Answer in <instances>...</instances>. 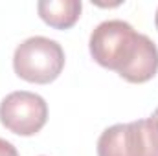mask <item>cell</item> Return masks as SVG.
I'll return each mask as SVG.
<instances>
[{
	"instance_id": "obj_1",
	"label": "cell",
	"mask_w": 158,
	"mask_h": 156,
	"mask_svg": "<svg viewBox=\"0 0 158 156\" xmlns=\"http://www.w3.org/2000/svg\"><path fill=\"white\" fill-rule=\"evenodd\" d=\"M90 55L129 83H145L158 72L156 44L123 20H105L92 31Z\"/></svg>"
},
{
	"instance_id": "obj_2",
	"label": "cell",
	"mask_w": 158,
	"mask_h": 156,
	"mask_svg": "<svg viewBox=\"0 0 158 156\" xmlns=\"http://www.w3.org/2000/svg\"><path fill=\"white\" fill-rule=\"evenodd\" d=\"M15 74L28 83L48 84L59 77L64 68L61 44L48 37H30L20 42L13 55Z\"/></svg>"
},
{
	"instance_id": "obj_3",
	"label": "cell",
	"mask_w": 158,
	"mask_h": 156,
	"mask_svg": "<svg viewBox=\"0 0 158 156\" xmlns=\"http://www.w3.org/2000/svg\"><path fill=\"white\" fill-rule=\"evenodd\" d=\"M98 156H158V119L151 116L105 129Z\"/></svg>"
},
{
	"instance_id": "obj_4",
	"label": "cell",
	"mask_w": 158,
	"mask_h": 156,
	"mask_svg": "<svg viewBox=\"0 0 158 156\" xmlns=\"http://www.w3.org/2000/svg\"><path fill=\"white\" fill-rule=\"evenodd\" d=\"M48 105L39 94L19 90L7 94L0 103L2 125L19 136H33L46 125Z\"/></svg>"
},
{
	"instance_id": "obj_5",
	"label": "cell",
	"mask_w": 158,
	"mask_h": 156,
	"mask_svg": "<svg viewBox=\"0 0 158 156\" xmlns=\"http://www.w3.org/2000/svg\"><path fill=\"white\" fill-rule=\"evenodd\" d=\"M81 9L79 0H40L37 4L39 17L55 30L72 28L81 17Z\"/></svg>"
},
{
	"instance_id": "obj_6",
	"label": "cell",
	"mask_w": 158,
	"mask_h": 156,
	"mask_svg": "<svg viewBox=\"0 0 158 156\" xmlns=\"http://www.w3.org/2000/svg\"><path fill=\"white\" fill-rule=\"evenodd\" d=\"M0 156H19V153H17L13 143H9V142L0 138Z\"/></svg>"
},
{
	"instance_id": "obj_7",
	"label": "cell",
	"mask_w": 158,
	"mask_h": 156,
	"mask_svg": "<svg viewBox=\"0 0 158 156\" xmlns=\"http://www.w3.org/2000/svg\"><path fill=\"white\" fill-rule=\"evenodd\" d=\"M155 24H156V30H158V9H156V17H155Z\"/></svg>"
},
{
	"instance_id": "obj_8",
	"label": "cell",
	"mask_w": 158,
	"mask_h": 156,
	"mask_svg": "<svg viewBox=\"0 0 158 156\" xmlns=\"http://www.w3.org/2000/svg\"><path fill=\"white\" fill-rule=\"evenodd\" d=\"M153 116H155V117H156V119H158V109H156V110H155V114H153Z\"/></svg>"
}]
</instances>
